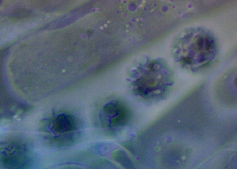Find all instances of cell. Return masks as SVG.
<instances>
[{
  "label": "cell",
  "mask_w": 237,
  "mask_h": 169,
  "mask_svg": "<svg viewBox=\"0 0 237 169\" xmlns=\"http://www.w3.org/2000/svg\"><path fill=\"white\" fill-rule=\"evenodd\" d=\"M131 77L134 92L144 97L166 92L171 85L170 77L162 72L144 73Z\"/></svg>",
  "instance_id": "6da1fadb"
},
{
  "label": "cell",
  "mask_w": 237,
  "mask_h": 169,
  "mask_svg": "<svg viewBox=\"0 0 237 169\" xmlns=\"http://www.w3.org/2000/svg\"><path fill=\"white\" fill-rule=\"evenodd\" d=\"M103 112L107 117L110 118V124L114 127L125 125L128 118V114L126 108L120 103L112 101L104 106Z\"/></svg>",
  "instance_id": "7a4b0ae2"
},
{
  "label": "cell",
  "mask_w": 237,
  "mask_h": 169,
  "mask_svg": "<svg viewBox=\"0 0 237 169\" xmlns=\"http://www.w3.org/2000/svg\"><path fill=\"white\" fill-rule=\"evenodd\" d=\"M81 125V122L77 118L62 114L57 117L53 124L52 129L55 132L61 133L77 130Z\"/></svg>",
  "instance_id": "3957f363"
},
{
  "label": "cell",
  "mask_w": 237,
  "mask_h": 169,
  "mask_svg": "<svg viewBox=\"0 0 237 169\" xmlns=\"http://www.w3.org/2000/svg\"><path fill=\"white\" fill-rule=\"evenodd\" d=\"M112 157L124 166L127 167L128 164V159L125 153L121 150H117L113 152Z\"/></svg>",
  "instance_id": "277c9868"
}]
</instances>
